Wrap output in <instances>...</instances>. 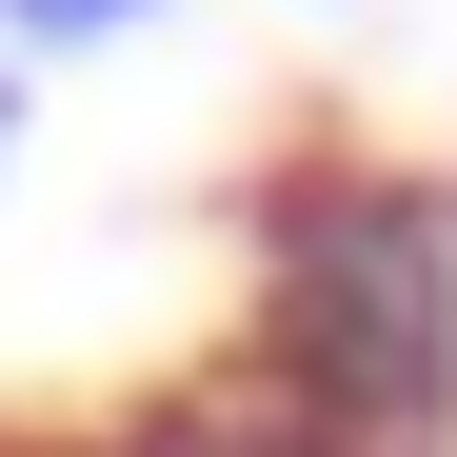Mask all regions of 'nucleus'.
<instances>
[{"mask_svg":"<svg viewBox=\"0 0 457 457\" xmlns=\"http://www.w3.org/2000/svg\"><path fill=\"white\" fill-rule=\"evenodd\" d=\"M0 160H21V80H0Z\"/></svg>","mask_w":457,"mask_h":457,"instance_id":"20e7f679","label":"nucleus"},{"mask_svg":"<svg viewBox=\"0 0 457 457\" xmlns=\"http://www.w3.org/2000/svg\"><path fill=\"white\" fill-rule=\"evenodd\" d=\"M120 21H160V0H0V40H120Z\"/></svg>","mask_w":457,"mask_h":457,"instance_id":"f03ea898","label":"nucleus"},{"mask_svg":"<svg viewBox=\"0 0 457 457\" xmlns=\"http://www.w3.org/2000/svg\"><path fill=\"white\" fill-rule=\"evenodd\" d=\"M0 457H100V437H0Z\"/></svg>","mask_w":457,"mask_h":457,"instance_id":"7ed1b4c3","label":"nucleus"},{"mask_svg":"<svg viewBox=\"0 0 457 457\" xmlns=\"http://www.w3.org/2000/svg\"><path fill=\"white\" fill-rule=\"evenodd\" d=\"M239 398L298 457L457 437V199L378 139H298L259 179V378Z\"/></svg>","mask_w":457,"mask_h":457,"instance_id":"f257e3e1","label":"nucleus"}]
</instances>
